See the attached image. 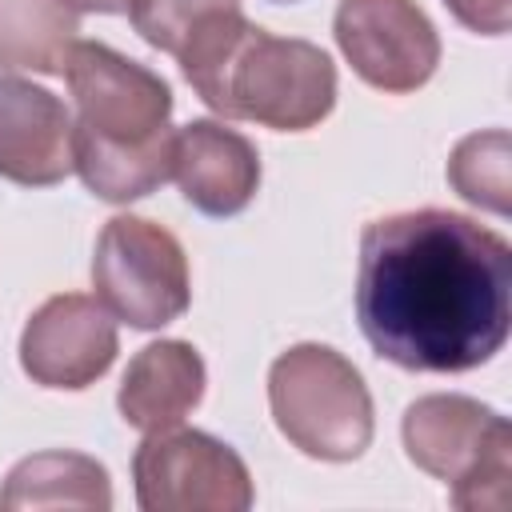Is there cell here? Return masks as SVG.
Here are the masks:
<instances>
[{"label": "cell", "mask_w": 512, "mask_h": 512, "mask_svg": "<svg viewBox=\"0 0 512 512\" xmlns=\"http://www.w3.org/2000/svg\"><path fill=\"white\" fill-rule=\"evenodd\" d=\"M356 320L396 368L472 372L512 328V248L448 208L372 220L360 236Z\"/></svg>", "instance_id": "cell-1"}, {"label": "cell", "mask_w": 512, "mask_h": 512, "mask_svg": "<svg viewBox=\"0 0 512 512\" xmlns=\"http://www.w3.org/2000/svg\"><path fill=\"white\" fill-rule=\"evenodd\" d=\"M64 76L76 100L72 168L88 192L128 204L172 180V92L152 68L108 44L76 40Z\"/></svg>", "instance_id": "cell-2"}, {"label": "cell", "mask_w": 512, "mask_h": 512, "mask_svg": "<svg viewBox=\"0 0 512 512\" xmlns=\"http://www.w3.org/2000/svg\"><path fill=\"white\" fill-rule=\"evenodd\" d=\"M176 60L196 96L228 120L304 132L336 104V68L328 52L296 36L264 32L248 24L240 8L200 20Z\"/></svg>", "instance_id": "cell-3"}, {"label": "cell", "mask_w": 512, "mask_h": 512, "mask_svg": "<svg viewBox=\"0 0 512 512\" xmlns=\"http://www.w3.org/2000/svg\"><path fill=\"white\" fill-rule=\"evenodd\" d=\"M408 460L452 484V508L504 512L512 480V428L488 404L460 392H432L408 404L400 424Z\"/></svg>", "instance_id": "cell-4"}, {"label": "cell", "mask_w": 512, "mask_h": 512, "mask_svg": "<svg viewBox=\"0 0 512 512\" xmlns=\"http://www.w3.org/2000/svg\"><path fill=\"white\" fill-rule=\"evenodd\" d=\"M272 420L312 460H356L372 444V396L336 348L296 344L268 368Z\"/></svg>", "instance_id": "cell-5"}, {"label": "cell", "mask_w": 512, "mask_h": 512, "mask_svg": "<svg viewBox=\"0 0 512 512\" xmlns=\"http://www.w3.org/2000/svg\"><path fill=\"white\" fill-rule=\"evenodd\" d=\"M96 300L132 328H164L192 300L188 256L180 240L144 216H112L92 252Z\"/></svg>", "instance_id": "cell-6"}, {"label": "cell", "mask_w": 512, "mask_h": 512, "mask_svg": "<svg viewBox=\"0 0 512 512\" xmlns=\"http://www.w3.org/2000/svg\"><path fill=\"white\" fill-rule=\"evenodd\" d=\"M136 504L144 512H244L252 476L236 448L196 428H160L132 456Z\"/></svg>", "instance_id": "cell-7"}, {"label": "cell", "mask_w": 512, "mask_h": 512, "mask_svg": "<svg viewBox=\"0 0 512 512\" xmlns=\"http://www.w3.org/2000/svg\"><path fill=\"white\" fill-rule=\"evenodd\" d=\"M332 32L352 72L380 92H416L440 64V36L416 0H340Z\"/></svg>", "instance_id": "cell-8"}, {"label": "cell", "mask_w": 512, "mask_h": 512, "mask_svg": "<svg viewBox=\"0 0 512 512\" xmlns=\"http://www.w3.org/2000/svg\"><path fill=\"white\" fill-rule=\"evenodd\" d=\"M116 360V320L84 292L44 300L20 336V368L40 388H88Z\"/></svg>", "instance_id": "cell-9"}, {"label": "cell", "mask_w": 512, "mask_h": 512, "mask_svg": "<svg viewBox=\"0 0 512 512\" xmlns=\"http://www.w3.org/2000/svg\"><path fill=\"white\" fill-rule=\"evenodd\" d=\"M72 172V112L48 88L0 76V176L24 188L60 184Z\"/></svg>", "instance_id": "cell-10"}, {"label": "cell", "mask_w": 512, "mask_h": 512, "mask_svg": "<svg viewBox=\"0 0 512 512\" xmlns=\"http://www.w3.org/2000/svg\"><path fill=\"white\" fill-rule=\"evenodd\" d=\"M172 180L204 216H236L260 188V152L236 128L192 120L172 136Z\"/></svg>", "instance_id": "cell-11"}, {"label": "cell", "mask_w": 512, "mask_h": 512, "mask_svg": "<svg viewBox=\"0 0 512 512\" xmlns=\"http://www.w3.org/2000/svg\"><path fill=\"white\" fill-rule=\"evenodd\" d=\"M204 396V360L188 340H156L128 360L120 380V416L140 432L176 428Z\"/></svg>", "instance_id": "cell-12"}, {"label": "cell", "mask_w": 512, "mask_h": 512, "mask_svg": "<svg viewBox=\"0 0 512 512\" xmlns=\"http://www.w3.org/2000/svg\"><path fill=\"white\" fill-rule=\"evenodd\" d=\"M0 508H112L104 464L84 452H36L20 460L4 488Z\"/></svg>", "instance_id": "cell-13"}, {"label": "cell", "mask_w": 512, "mask_h": 512, "mask_svg": "<svg viewBox=\"0 0 512 512\" xmlns=\"http://www.w3.org/2000/svg\"><path fill=\"white\" fill-rule=\"evenodd\" d=\"M80 12L68 0H0V68L64 76Z\"/></svg>", "instance_id": "cell-14"}, {"label": "cell", "mask_w": 512, "mask_h": 512, "mask_svg": "<svg viewBox=\"0 0 512 512\" xmlns=\"http://www.w3.org/2000/svg\"><path fill=\"white\" fill-rule=\"evenodd\" d=\"M448 180L464 200L504 216L508 212V132L492 128V132L464 136L452 148Z\"/></svg>", "instance_id": "cell-15"}, {"label": "cell", "mask_w": 512, "mask_h": 512, "mask_svg": "<svg viewBox=\"0 0 512 512\" xmlns=\"http://www.w3.org/2000/svg\"><path fill=\"white\" fill-rule=\"evenodd\" d=\"M228 8H240V0H132L128 16H132V28L152 48L180 56V48L196 32V24L208 20L212 12H228Z\"/></svg>", "instance_id": "cell-16"}, {"label": "cell", "mask_w": 512, "mask_h": 512, "mask_svg": "<svg viewBox=\"0 0 512 512\" xmlns=\"http://www.w3.org/2000/svg\"><path fill=\"white\" fill-rule=\"evenodd\" d=\"M452 8V16L484 36H504L508 32V8L512 0H444Z\"/></svg>", "instance_id": "cell-17"}, {"label": "cell", "mask_w": 512, "mask_h": 512, "mask_svg": "<svg viewBox=\"0 0 512 512\" xmlns=\"http://www.w3.org/2000/svg\"><path fill=\"white\" fill-rule=\"evenodd\" d=\"M76 12H128L132 0H68Z\"/></svg>", "instance_id": "cell-18"}]
</instances>
